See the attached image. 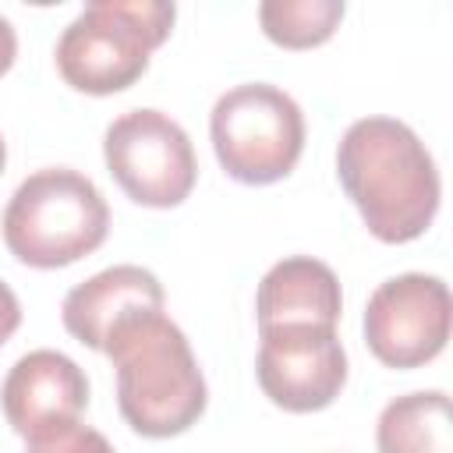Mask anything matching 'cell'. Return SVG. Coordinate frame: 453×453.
<instances>
[{
  "label": "cell",
  "mask_w": 453,
  "mask_h": 453,
  "mask_svg": "<svg viewBox=\"0 0 453 453\" xmlns=\"http://www.w3.org/2000/svg\"><path fill=\"white\" fill-rule=\"evenodd\" d=\"M336 173L365 226L386 244L421 237L439 212L435 159L396 117L354 120L340 138Z\"/></svg>",
  "instance_id": "obj_1"
},
{
  "label": "cell",
  "mask_w": 453,
  "mask_h": 453,
  "mask_svg": "<svg viewBox=\"0 0 453 453\" xmlns=\"http://www.w3.org/2000/svg\"><path fill=\"white\" fill-rule=\"evenodd\" d=\"M103 354L117 368V407L124 421L145 439H170L188 432L205 411V379L188 336L163 308H138L124 315Z\"/></svg>",
  "instance_id": "obj_2"
},
{
  "label": "cell",
  "mask_w": 453,
  "mask_h": 453,
  "mask_svg": "<svg viewBox=\"0 0 453 453\" xmlns=\"http://www.w3.org/2000/svg\"><path fill=\"white\" fill-rule=\"evenodd\" d=\"M4 244L32 269H60L106 241L103 191L78 170L46 166L18 184L4 209Z\"/></svg>",
  "instance_id": "obj_3"
},
{
  "label": "cell",
  "mask_w": 453,
  "mask_h": 453,
  "mask_svg": "<svg viewBox=\"0 0 453 453\" xmlns=\"http://www.w3.org/2000/svg\"><path fill=\"white\" fill-rule=\"evenodd\" d=\"M173 18L177 7L166 0H92L57 42V71L78 92H120L145 74Z\"/></svg>",
  "instance_id": "obj_4"
},
{
  "label": "cell",
  "mask_w": 453,
  "mask_h": 453,
  "mask_svg": "<svg viewBox=\"0 0 453 453\" xmlns=\"http://www.w3.org/2000/svg\"><path fill=\"white\" fill-rule=\"evenodd\" d=\"M219 166L241 184L283 180L304 149L301 106L269 81H248L223 92L209 117Z\"/></svg>",
  "instance_id": "obj_5"
},
{
  "label": "cell",
  "mask_w": 453,
  "mask_h": 453,
  "mask_svg": "<svg viewBox=\"0 0 453 453\" xmlns=\"http://www.w3.org/2000/svg\"><path fill=\"white\" fill-rule=\"evenodd\" d=\"M103 156L124 195L149 209L180 205L198 177L188 131L163 110L149 106L127 110L106 127Z\"/></svg>",
  "instance_id": "obj_6"
},
{
  "label": "cell",
  "mask_w": 453,
  "mask_h": 453,
  "mask_svg": "<svg viewBox=\"0 0 453 453\" xmlns=\"http://www.w3.org/2000/svg\"><path fill=\"white\" fill-rule=\"evenodd\" d=\"M449 340V290L439 276L400 273L365 308V343L389 368H421Z\"/></svg>",
  "instance_id": "obj_7"
},
{
  "label": "cell",
  "mask_w": 453,
  "mask_h": 453,
  "mask_svg": "<svg viewBox=\"0 0 453 453\" xmlns=\"http://www.w3.org/2000/svg\"><path fill=\"white\" fill-rule=\"evenodd\" d=\"M258 386L290 411L311 414L329 407L347 382V354L329 326H273L258 329Z\"/></svg>",
  "instance_id": "obj_8"
},
{
  "label": "cell",
  "mask_w": 453,
  "mask_h": 453,
  "mask_svg": "<svg viewBox=\"0 0 453 453\" xmlns=\"http://www.w3.org/2000/svg\"><path fill=\"white\" fill-rule=\"evenodd\" d=\"M88 403L85 372L60 350H28L14 361L0 386L7 425L28 442L64 425H74Z\"/></svg>",
  "instance_id": "obj_9"
},
{
  "label": "cell",
  "mask_w": 453,
  "mask_h": 453,
  "mask_svg": "<svg viewBox=\"0 0 453 453\" xmlns=\"http://www.w3.org/2000/svg\"><path fill=\"white\" fill-rule=\"evenodd\" d=\"M138 308H163V283L142 265H110L67 290L60 315L78 343L103 350L110 329Z\"/></svg>",
  "instance_id": "obj_10"
},
{
  "label": "cell",
  "mask_w": 453,
  "mask_h": 453,
  "mask_svg": "<svg viewBox=\"0 0 453 453\" xmlns=\"http://www.w3.org/2000/svg\"><path fill=\"white\" fill-rule=\"evenodd\" d=\"M343 297L336 273L311 258V255H290L276 262L255 294L258 329L273 326H329L336 329Z\"/></svg>",
  "instance_id": "obj_11"
},
{
  "label": "cell",
  "mask_w": 453,
  "mask_h": 453,
  "mask_svg": "<svg viewBox=\"0 0 453 453\" xmlns=\"http://www.w3.org/2000/svg\"><path fill=\"white\" fill-rule=\"evenodd\" d=\"M379 453H453L449 396L442 389H418L382 407L375 425Z\"/></svg>",
  "instance_id": "obj_12"
},
{
  "label": "cell",
  "mask_w": 453,
  "mask_h": 453,
  "mask_svg": "<svg viewBox=\"0 0 453 453\" xmlns=\"http://www.w3.org/2000/svg\"><path fill=\"white\" fill-rule=\"evenodd\" d=\"M343 18V0H265L258 7L262 32L283 50H311L326 42Z\"/></svg>",
  "instance_id": "obj_13"
},
{
  "label": "cell",
  "mask_w": 453,
  "mask_h": 453,
  "mask_svg": "<svg viewBox=\"0 0 453 453\" xmlns=\"http://www.w3.org/2000/svg\"><path fill=\"white\" fill-rule=\"evenodd\" d=\"M25 453H113V446L106 442L103 432L74 421V425H64L57 432H46L39 439H28Z\"/></svg>",
  "instance_id": "obj_14"
},
{
  "label": "cell",
  "mask_w": 453,
  "mask_h": 453,
  "mask_svg": "<svg viewBox=\"0 0 453 453\" xmlns=\"http://www.w3.org/2000/svg\"><path fill=\"white\" fill-rule=\"evenodd\" d=\"M21 326V304L14 297V290L0 280V347L14 336V329Z\"/></svg>",
  "instance_id": "obj_15"
},
{
  "label": "cell",
  "mask_w": 453,
  "mask_h": 453,
  "mask_svg": "<svg viewBox=\"0 0 453 453\" xmlns=\"http://www.w3.org/2000/svg\"><path fill=\"white\" fill-rule=\"evenodd\" d=\"M14 57H18V35H14V25L0 14V74L11 71Z\"/></svg>",
  "instance_id": "obj_16"
},
{
  "label": "cell",
  "mask_w": 453,
  "mask_h": 453,
  "mask_svg": "<svg viewBox=\"0 0 453 453\" xmlns=\"http://www.w3.org/2000/svg\"><path fill=\"white\" fill-rule=\"evenodd\" d=\"M4 163H7V145H4V134H0V170H4Z\"/></svg>",
  "instance_id": "obj_17"
}]
</instances>
